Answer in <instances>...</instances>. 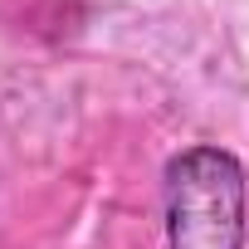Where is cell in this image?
<instances>
[{
  "label": "cell",
  "mask_w": 249,
  "mask_h": 249,
  "mask_svg": "<svg viewBox=\"0 0 249 249\" xmlns=\"http://www.w3.org/2000/svg\"><path fill=\"white\" fill-rule=\"evenodd\" d=\"M244 166L225 147H186L166 161V244L244 249Z\"/></svg>",
  "instance_id": "6da1fadb"
}]
</instances>
